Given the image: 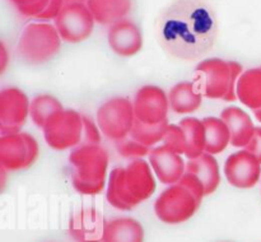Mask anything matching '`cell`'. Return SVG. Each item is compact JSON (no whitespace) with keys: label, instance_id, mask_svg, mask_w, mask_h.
<instances>
[{"label":"cell","instance_id":"6da1fadb","mask_svg":"<svg viewBox=\"0 0 261 242\" xmlns=\"http://www.w3.org/2000/svg\"><path fill=\"white\" fill-rule=\"evenodd\" d=\"M157 31L163 47L173 55L198 58L216 40V15L200 0H178L161 14Z\"/></svg>","mask_w":261,"mask_h":242},{"label":"cell","instance_id":"7a4b0ae2","mask_svg":"<svg viewBox=\"0 0 261 242\" xmlns=\"http://www.w3.org/2000/svg\"><path fill=\"white\" fill-rule=\"evenodd\" d=\"M152 166L143 158L133 159L126 167H116L110 172L106 199L119 210H132L155 191Z\"/></svg>","mask_w":261,"mask_h":242},{"label":"cell","instance_id":"3957f363","mask_svg":"<svg viewBox=\"0 0 261 242\" xmlns=\"http://www.w3.org/2000/svg\"><path fill=\"white\" fill-rule=\"evenodd\" d=\"M244 68L240 63L211 58L200 61L195 68V83L203 97L233 102L237 99L236 86Z\"/></svg>","mask_w":261,"mask_h":242},{"label":"cell","instance_id":"277c9868","mask_svg":"<svg viewBox=\"0 0 261 242\" xmlns=\"http://www.w3.org/2000/svg\"><path fill=\"white\" fill-rule=\"evenodd\" d=\"M71 182L82 195H97L106 185L109 153L99 144H82L69 154Z\"/></svg>","mask_w":261,"mask_h":242},{"label":"cell","instance_id":"5b68a950","mask_svg":"<svg viewBox=\"0 0 261 242\" xmlns=\"http://www.w3.org/2000/svg\"><path fill=\"white\" fill-rule=\"evenodd\" d=\"M61 37L55 24L33 22L23 28L17 51L22 60L31 65H40L53 59L60 51Z\"/></svg>","mask_w":261,"mask_h":242},{"label":"cell","instance_id":"8992f818","mask_svg":"<svg viewBox=\"0 0 261 242\" xmlns=\"http://www.w3.org/2000/svg\"><path fill=\"white\" fill-rule=\"evenodd\" d=\"M203 198V195L178 181L158 196L154 203V213L166 224L184 223L196 213Z\"/></svg>","mask_w":261,"mask_h":242},{"label":"cell","instance_id":"52a82bcc","mask_svg":"<svg viewBox=\"0 0 261 242\" xmlns=\"http://www.w3.org/2000/svg\"><path fill=\"white\" fill-rule=\"evenodd\" d=\"M42 130L51 149H70L83 139V115L75 110H60L46 121Z\"/></svg>","mask_w":261,"mask_h":242},{"label":"cell","instance_id":"ba28073f","mask_svg":"<svg viewBox=\"0 0 261 242\" xmlns=\"http://www.w3.org/2000/svg\"><path fill=\"white\" fill-rule=\"evenodd\" d=\"M135 121L134 104L125 97H114L99 106L97 111V124L101 132L110 140L127 137Z\"/></svg>","mask_w":261,"mask_h":242},{"label":"cell","instance_id":"9c48e42d","mask_svg":"<svg viewBox=\"0 0 261 242\" xmlns=\"http://www.w3.org/2000/svg\"><path fill=\"white\" fill-rule=\"evenodd\" d=\"M54 22L61 40L79 43L92 35L96 20L87 3H69Z\"/></svg>","mask_w":261,"mask_h":242},{"label":"cell","instance_id":"30bf717a","mask_svg":"<svg viewBox=\"0 0 261 242\" xmlns=\"http://www.w3.org/2000/svg\"><path fill=\"white\" fill-rule=\"evenodd\" d=\"M31 102L27 94L19 88L9 87L0 92V132L14 134L20 129L30 116Z\"/></svg>","mask_w":261,"mask_h":242},{"label":"cell","instance_id":"8fae6325","mask_svg":"<svg viewBox=\"0 0 261 242\" xmlns=\"http://www.w3.org/2000/svg\"><path fill=\"white\" fill-rule=\"evenodd\" d=\"M135 119L144 124H160L167 120L170 107L168 96L157 86H143L135 93L134 101Z\"/></svg>","mask_w":261,"mask_h":242},{"label":"cell","instance_id":"7c38bea8","mask_svg":"<svg viewBox=\"0 0 261 242\" xmlns=\"http://www.w3.org/2000/svg\"><path fill=\"white\" fill-rule=\"evenodd\" d=\"M224 176L232 186L254 187L261 177V162L246 148L232 153L224 163Z\"/></svg>","mask_w":261,"mask_h":242},{"label":"cell","instance_id":"4fadbf2b","mask_svg":"<svg viewBox=\"0 0 261 242\" xmlns=\"http://www.w3.org/2000/svg\"><path fill=\"white\" fill-rule=\"evenodd\" d=\"M152 170L163 185L178 182L186 171V162L182 155L170 149L166 145L152 148L148 154Z\"/></svg>","mask_w":261,"mask_h":242},{"label":"cell","instance_id":"5bb4252c","mask_svg":"<svg viewBox=\"0 0 261 242\" xmlns=\"http://www.w3.org/2000/svg\"><path fill=\"white\" fill-rule=\"evenodd\" d=\"M107 41L116 55L130 58L143 48V35L139 27L130 19H121L110 25Z\"/></svg>","mask_w":261,"mask_h":242},{"label":"cell","instance_id":"9a60e30c","mask_svg":"<svg viewBox=\"0 0 261 242\" xmlns=\"http://www.w3.org/2000/svg\"><path fill=\"white\" fill-rule=\"evenodd\" d=\"M35 162L30 153L24 132L4 134L0 137V165L3 170H24Z\"/></svg>","mask_w":261,"mask_h":242},{"label":"cell","instance_id":"2e32d148","mask_svg":"<svg viewBox=\"0 0 261 242\" xmlns=\"http://www.w3.org/2000/svg\"><path fill=\"white\" fill-rule=\"evenodd\" d=\"M106 221L96 209H84L70 219L69 232L76 242H103Z\"/></svg>","mask_w":261,"mask_h":242},{"label":"cell","instance_id":"e0dca14e","mask_svg":"<svg viewBox=\"0 0 261 242\" xmlns=\"http://www.w3.org/2000/svg\"><path fill=\"white\" fill-rule=\"evenodd\" d=\"M221 119L228 125L231 131V144L236 148H246L256 129L250 115L240 107L229 106L221 112Z\"/></svg>","mask_w":261,"mask_h":242},{"label":"cell","instance_id":"ac0fdd59","mask_svg":"<svg viewBox=\"0 0 261 242\" xmlns=\"http://www.w3.org/2000/svg\"><path fill=\"white\" fill-rule=\"evenodd\" d=\"M186 171L194 173L201 181L205 189V196L213 194L221 183L218 160L211 153L204 152L200 157L189 159L186 162Z\"/></svg>","mask_w":261,"mask_h":242},{"label":"cell","instance_id":"d6986e66","mask_svg":"<svg viewBox=\"0 0 261 242\" xmlns=\"http://www.w3.org/2000/svg\"><path fill=\"white\" fill-rule=\"evenodd\" d=\"M103 242H144V228L140 222L130 217L107 221Z\"/></svg>","mask_w":261,"mask_h":242},{"label":"cell","instance_id":"ffe728a7","mask_svg":"<svg viewBox=\"0 0 261 242\" xmlns=\"http://www.w3.org/2000/svg\"><path fill=\"white\" fill-rule=\"evenodd\" d=\"M170 107L175 114L186 115L195 112L203 102V94L193 82H180L168 93Z\"/></svg>","mask_w":261,"mask_h":242},{"label":"cell","instance_id":"44dd1931","mask_svg":"<svg viewBox=\"0 0 261 242\" xmlns=\"http://www.w3.org/2000/svg\"><path fill=\"white\" fill-rule=\"evenodd\" d=\"M96 23L112 25L125 19L132 10V0H87Z\"/></svg>","mask_w":261,"mask_h":242},{"label":"cell","instance_id":"7402d4cb","mask_svg":"<svg viewBox=\"0 0 261 242\" xmlns=\"http://www.w3.org/2000/svg\"><path fill=\"white\" fill-rule=\"evenodd\" d=\"M236 93L237 99L252 111L261 109V66L244 70L237 82Z\"/></svg>","mask_w":261,"mask_h":242},{"label":"cell","instance_id":"603a6c76","mask_svg":"<svg viewBox=\"0 0 261 242\" xmlns=\"http://www.w3.org/2000/svg\"><path fill=\"white\" fill-rule=\"evenodd\" d=\"M203 124L205 126L206 145L205 152L216 155L223 152L231 143V131L228 125L221 117H204Z\"/></svg>","mask_w":261,"mask_h":242},{"label":"cell","instance_id":"cb8c5ba5","mask_svg":"<svg viewBox=\"0 0 261 242\" xmlns=\"http://www.w3.org/2000/svg\"><path fill=\"white\" fill-rule=\"evenodd\" d=\"M178 124H180L184 132H185V155L188 157V159H194V158L200 157L205 152L206 145L205 126L203 124V120H199L196 117H185Z\"/></svg>","mask_w":261,"mask_h":242},{"label":"cell","instance_id":"d4e9b609","mask_svg":"<svg viewBox=\"0 0 261 242\" xmlns=\"http://www.w3.org/2000/svg\"><path fill=\"white\" fill-rule=\"evenodd\" d=\"M60 110H64V107L56 97L51 94H40L31 101L30 116L33 124L42 129L46 121Z\"/></svg>","mask_w":261,"mask_h":242},{"label":"cell","instance_id":"484cf974","mask_svg":"<svg viewBox=\"0 0 261 242\" xmlns=\"http://www.w3.org/2000/svg\"><path fill=\"white\" fill-rule=\"evenodd\" d=\"M168 125H170L168 124V120H165V121L160 122V124L150 125L144 124V122L135 119L134 125H133V129L129 135L134 138L137 142L152 148L157 143L163 142V138H165L166 131H167Z\"/></svg>","mask_w":261,"mask_h":242},{"label":"cell","instance_id":"4316f807","mask_svg":"<svg viewBox=\"0 0 261 242\" xmlns=\"http://www.w3.org/2000/svg\"><path fill=\"white\" fill-rule=\"evenodd\" d=\"M115 145H116V150L119 152V154L121 155V157L133 158V159L145 157V155L149 154L150 152L149 147L137 142V140H135L134 138L130 137V135L117 140Z\"/></svg>","mask_w":261,"mask_h":242},{"label":"cell","instance_id":"83f0119b","mask_svg":"<svg viewBox=\"0 0 261 242\" xmlns=\"http://www.w3.org/2000/svg\"><path fill=\"white\" fill-rule=\"evenodd\" d=\"M163 145H166L170 149L175 150L178 154H185L186 153V138L182 127L180 124H170L163 138Z\"/></svg>","mask_w":261,"mask_h":242},{"label":"cell","instance_id":"f1b7e54d","mask_svg":"<svg viewBox=\"0 0 261 242\" xmlns=\"http://www.w3.org/2000/svg\"><path fill=\"white\" fill-rule=\"evenodd\" d=\"M20 15L27 18H37L46 7L50 0H9Z\"/></svg>","mask_w":261,"mask_h":242},{"label":"cell","instance_id":"f546056e","mask_svg":"<svg viewBox=\"0 0 261 242\" xmlns=\"http://www.w3.org/2000/svg\"><path fill=\"white\" fill-rule=\"evenodd\" d=\"M83 138L86 140V144L101 143V129L86 115H83Z\"/></svg>","mask_w":261,"mask_h":242},{"label":"cell","instance_id":"4dcf8cb0","mask_svg":"<svg viewBox=\"0 0 261 242\" xmlns=\"http://www.w3.org/2000/svg\"><path fill=\"white\" fill-rule=\"evenodd\" d=\"M65 0H50L46 9L36 19L41 20V22H45V20H55L56 17L63 10V8L65 7Z\"/></svg>","mask_w":261,"mask_h":242},{"label":"cell","instance_id":"1f68e13d","mask_svg":"<svg viewBox=\"0 0 261 242\" xmlns=\"http://www.w3.org/2000/svg\"><path fill=\"white\" fill-rule=\"evenodd\" d=\"M246 149L250 150L261 162V126H256L251 142L246 145Z\"/></svg>","mask_w":261,"mask_h":242},{"label":"cell","instance_id":"d6a6232c","mask_svg":"<svg viewBox=\"0 0 261 242\" xmlns=\"http://www.w3.org/2000/svg\"><path fill=\"white\" fill-rule=\"evenodd\" d=\"M2 55H3V61H2V70H4L5 65H7V50H5L4 43H2Z\"/></svg>","mask_w":261,"mask_h":242},{"label":"cell","instance_id":"836d02e7","mask_svg":"<svg viewBox=\"0 0 261 242\" xmlns=\"http://www.w3.org/2000/svg\"><path fill=\"white\" fill-rule=\"evenodd\" d=\"M66 4H69V3H87V0H65Z\"/></svg>","mask_w":261,"mask_h":242}]
</instances>
